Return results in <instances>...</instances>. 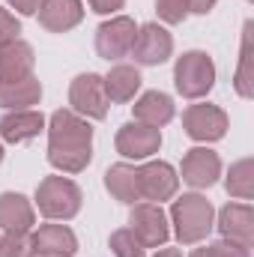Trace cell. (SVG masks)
<instances>
[{"label":"cell","instance_id":"cell-19","mask_svg":"<svg viewBox=\"0 0 254 257\" xmlns=\"http://www.w3.org/2000/svg\"><path fill=\"white\" fill-rule=\"evenodd\" d=\"M132 111H135V120L138 123H147V126H168L171 120H174V114H177V108H174V99L168 96V93H162V90H147L135 105H132Z\"/></svg>","mask_w":254,"mask_h":257},{"label":"cell","instance_id":"cell-26","mask_svg":"<svg viewBox=\"0 0 254 257\" xmlns=\"http://www.w3.org/2000/svg\"><path fill=\"white\" fill-rule=\"evenodd\" d=\"M189 257H251V248H242L236 242H227V239H218V242H209L203 248H194Z\"/></svg>","mask_w":254,"mask_h":257},{"label":"cell","instance_id":"cell-15","mask_svg":"<svg viewBox=\"0 0 254 257\" xmlns=\"http://www.w3.org/2000/svg\"><path fill=\"white\" fill-rule=\"evenodd\" d=\"M36 224V209L33 203L18 192L0 194V230L3 233H21L27 236Z\"/></svg>","mask_w":254,"mask_h":257},{"label":"cell","instance_id":"cell-33","mask_svg":"<svg viewBox=\"0 0 254 257\" xmlns=\"http://www.w3.org/2000/svg\"><path fill=\"white\" fill-rule=\"evenodd\" d=\"M153 257H183V251L180 248H156Z\"/></svg>","mask_w":254,"mask_h":257},{"label":"cell","instance_id":"cell-2","mask_svg":"<svg viewBox=\"0 0 254 257\" xmlns=\"http://www.w3.org/2000/svg\"><path fill=\"white\" fill-rule=\"evenodd\" d=\"M212 218H215V209H212V203L203 194H183V197H177L174 206H171V215H168L180 245L203 242L209 236L212 224H215Z\"/></svg>","mask_w":254,"mask_h":257},{"label":"cell","instance_id":"cell-24","mask_svg":"<svg viewBox=\"0 0 254 257\" xmlns=\"http://www.w3.org/2000/svg\"><path fill=\"white\" fill-rule=\"evenodd\" d=\"M224 189L236 200H251L254 197V162L251 159H239V162L230 165Z\"/></svg>","mask_w":254,"mask_h":257},{"label":"cell","instance_id":"cell-29","mask_svg":"<svg viewBox=\"0 0 254 257\" xmlns=\"http://www.w3.org/2000/svg\"><path fill=\"white\" fill-rule=\"evenodd\" d=\"M18 33H21V21H18L9 9H3V6H0V45L15 42V39H18Z\"/></svg>","mask_w":254,"mask_h":257},{"label":"cell","instance_id":"cell-8","mask_svg":"<svg viewBox=\"0 0 254 257\" xmlns=\"http://www.w3.org/2000/svg\"><path fill=\"white\" fill-rule=\"evenodd\" d=\"M183 128H186V135L191 141L212 144V141H221L227 135V114L218 105H209V102L189 105L183 111Z\"/></svg>","mask_w":254,"mask_h":257},{"label":"cell","instance_id":"cell-6","mask_svg":"<svg viewBox=\"0 0 254 257\" xmlns=\"http://www.w3.org/2000/svg\"><path fill=\"white\" fill-rule=\"evenodd\" d=\"M129 230L138 236L144 248H165V242L171 239V221L162 203H135L129 212Z\"/></svg>","mask_w":254,"mask_h":257},{"label":"cell","instance_id":"cell-30","mask_svg":"<svg viewBox=\"0 0 254 257\" xmlns=\"http://www.w3.org/2000/svg\"><path fill=\"white\" fill-rule=\"evenodd\" d=\"M87 3H90V9H93L96 15H114V12L123 9L126 0H87Z\"/></svg>","mask_w":254,"mask_h":257},{"label":"cell","instance_id":"cell-7","mask_svg":"<svg viewBox=\"0 0 254 257\" xmlns=\"http://www.w3.org/2000/svg\"><path fill=\"white\" fill-rule=\"evenodd\" d=\"M135 33H138V27L129 15H117L111 21H102L96 27V54L108 63L129 57L132 45H135Z\"/></svg>","mask_w":254,"mask_h":257},{"label":"cell","instance_id":"cell-32","mask_svg":"<svg viewBox=\"0 0 254 257\" xmlns=\"http://www.w3.org/2000/svg\"><path fill=\"white\" fill-rule=\"evenodd\" d=\"M215 3H218V0H189V12H194V15H206V12H212Z\"/></svg>","mask_w":254,"mask_h":257},{"label":"cell","instance_id":"cell-11","mask_svg":"<svg viewBox=\"0 0 254 257\" xmlns=\"http://www.w3.org/2000/svg\"><path fill=\"white\" fill-rule=\"evenodd\" d=\"M180 177L168 162H147L138 168V192L147 203H162L177 194Z\"/></svg>","mask_w":254,"mask_h":257},{"label":"cell","instance_id":"cell-1","mask_svg":"<svg viewBox=\"0 0 254 257\" xmlns=\"http://www.w3.org/2000/svg\"><path fill=\"white\" fill-rule=\"evenodd\" d=\"M48 162L60 174H81L93 162V126L69 108L48 120Z\"/></svg>","mask_w":254,"mask_h":257},{"label":"cell","instance_id":"cell-10","mask_svg":"<svg viewBox=\"0 0 254 257\" xmlns=\"http://www.w3.org/2000/svg\"><path fill=\"white\" fill-rule=\"evenodd\" d=\"M114 144H117V153H120L123 159L144 162V159H150V156L159 153V147H162V128L132 120L126 126H120Z\"/></svg>","mask_w":254,"mask_h":257},{"label":"cell","instance_id":"cell-16","mask_svg":"<svg viewBox=\"0 0 254 257\" xmlns=\"http://www.w3.org/2000/svg\"><path fill=\"white\" fill-rule=\"evenodd\" d=\"M36 15L48 33H66V30L81 24L84 6H81V0H42Z\"/></svg>","mask_w":254,"mask_h":257},{"label":"cell","instance_id":"cell-12","mask_svg":"<svg viewBox=\"0 0 254 257\" xmlns=\"http://www.w3.org/2000/svg\"><path fill=\"white\" fill-rule=\"evenodd\" d=\"M183 183H189L191 189H209L218 183L221 177V159L215 150H206V147H194L183 156Z\"/></svg>","mask_w":254,"mask_h":257},{"label":"cell","instance_id":"cell-28","mask_svg":"<svg viewBox=\"0 0 254 257\" xmlns=\"http://www.w3.org/2000/svg\"><path fill=\"white\" fill-rule=\"evenodd\" d=\"M156 12L165 24H183L189 18V0H156Z\"/></svg>","mask_w":254,"mask_h":257},{"label":"cell","instance_id":"cell-18","mask_svg":"<svg viewBox=\"0 0 254 257\" xmlns=\"http://www.w3.org/2000/svg\"><path fill=\"white\" fill-rule=\"evenodd\" d=\"M36 66V54L24 39L0 45V81H21L30 78Z\"/></svg>","mask_w":254,"mask_h":257},{"label":"cell","instance_id":"cell-20","mask_svg":"<svg viewBox=\"0 0 254 257\" xmlns=\"http://www.w3.org/2000/svg\"><path fill=\"white\" fill-rule=\"evenodd\" d=\"M39 99H42V84L36 75L21 81H0V108L6 111H27L39 105Z\"/></svg>","mask_w":254,"mask_h":257},{"label":"cell","instance_id":"cell-22","mask_svg":"<svg viewBox=\"0 0 254 257\" xmlns=\"http://www.w3.org/2000/svg\"><path fill=\"white\" fill-rule=\"evenodd\" d=\"M105 189L111 192L114 200H120V203H129V206L141 203V192H138V168H132V165H126V162L111 165V168L105 171Z\"/></svg>","mask_w":254,"mask_h":257},{"label":"cell","instance_id":"cell-31","mask_svg":"<svg viewBox=\"0 0 254 257\" xmlns=\"http://www.w3.org/2000/svg\"><path fill=\"white\" fill-rule=\"evenodd\" d=\"M9 6L18 9L21 15H36L39 6H42V0H9Z\"/></svg>","mask_w":254,"mask_h":257},{"label":"cell","instance_id":"cell-3","mask_svg":"<svg viewBox=\"0 0 254 257\" xmlns=\"http://www.w3.org/2000/svg\"><path fill=\"white\" fill-rule=\"evenodd\" d=\"M36 206L51 221H69L81 212V189L69 177H45L36 186Z\"/></svg>","mask_w":254,"mask_h":257},{"label":"cell","instance_id":"cell-27","mask_svg":"<svg viewBox=\"0 0 254 257\" xmlns=\"http://www.w3.org/2000/svg\"><path fill=\"white\" fill-rule=\"evenodd\" d=\"M0 257H33L30 248V233H3L0 236Z\"/></svg>","mask_w":254,"mask_h":257},{"label":"cell","instance_id":"cell-21","mask_svg":"<svg viewBox=\"0 0 254 257\" xmlns=\"http://www.w3.org/2000/svg\"><path fill=\"white\" fill-rule=\"evenodd\" d=\"M102 81H105L108 102H117V105L132 102L135 93L141 90V72H138V66H129V63H117Z\"/></svg>","mask_w":254,"mask_h":257},{"label":"cell","instance_id":"cell-9","mask_svg":"<svg viewBox=\"0 0 254 257\" xmlns=\"http://www.w3.org/2000/svg\"><path fill=\"white\" fill-rule=\"evenodd\" d=\"M171 54H174V36L162 24L150 21L138 27L135 45H132V57L138 66H162L171 60Z\"/></svg>","mask_w":254,"mask_h":257},{"label":"cell","instance_id":"cell-17","mask_svg":"<svg viewBox=\"0 0 254 257\" xmlns=\"http://www.w3.org/2000/svg\"><path fill=\"white\" fill-rule=\"evenodd\" d=\"M45 128V117L33 108L27 111H9L0 117V138L6 144H27L33 138H39V132Z\"/></svg>","mask_w":254,"mask_h":257},{"label":"cell","instance_id":"cell-14","mask_svg":"<svg viewBox=\"0 0 254 257\" xmlns=\"http://www.w3.org/2000/svg\"><path fill=\"white\" fill-rule=\"evenodd\" d=\"M218 233L227 242L251 248L254 242V209L248 203H227L218 212Z\"/></svg>","mask_w":254,"mask_h":257},{"label":"cell","instance_id":"cell-23","mask_svg":"<svg viewBox=\"0 0 254 257\" xmlns=\"http://www.w3.org/2000/svg\"><path fill=\"white\" fill-rule=\"evenodd\" d=\"M233 90L239 99H254V21H245L242 27V48H239Z\"/></svg>","mask_w":254,"mask_h":257},{"label":"cell","instance_id":"cell-34","mask_svg":"<svg viewBox=\"0 0 254 257\" xmlns=\"http://www.w3.org/2000/svg\"><path fill=\"white\" fill-rule=\"evenodd\" d=\"M0 162H3V144H0Z\"/></svg>","mask_w":254,"mask_h":257},{"label":"cell","instance_id":"cell-5","mask_svg":"<svg viewBox=\"0 0 254 257\" xmlns=\"http://www.w3.org/2000/svg\"><path fill=\"white\" fill-rule=\"evenodd\" d=\"M69 111H75L84 120H105L108 117V93L105 81L96 72H84L69 84Z\"/></svg>","mask_w":254,"mask_h":257},{"label":"cell","instance_id":"cell-25","mask_svg":"<svg viewBox=\"0 0 254 257\" xmlns=\"http://www.w3.org/2000/svg\"><path fill=\"white\" fill-rule=\"evenodd\" d=\"M108 245H111L114 257H147V248L138 242V236H135L129 227L114 230V233H111V239H108Z\"/></svg>","mask_w":254,"mask_h":257},{"label":"cell","instance_id":"cell-4","mask_svg":"<svg viewBox=\"0 0 254 257\" xmlns=\"http://www.w3.org/2000/svg\"><path fill=\"white\" fill-rule=\"evenodd\" d=\"M215 84V63L206 51H186L174 66V87L183 99H203Z\"/></svg>","mask_w":254,"mask_h":257},{"label":"cell","instance_id":"cell-13","mask_svg":"<svg viewBox=\"0 0 254 257\" xmlns=\"http://www.w3.org/2000/svg\"><path fill=\"white\" fill-rule=\"evenodd\" d=\"M30 248L33 257H75L78 236L66 224H42L39 230H30Z\"/></svg>","mask_w":254,"mask_h":257}]
</instances>
